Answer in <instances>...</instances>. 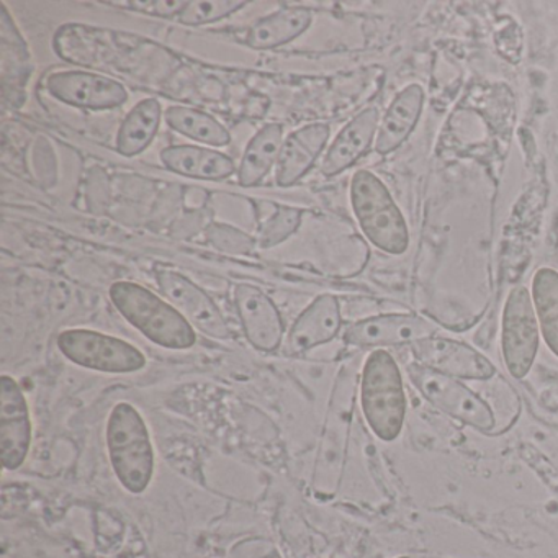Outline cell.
<instances>
[{"label":"cell","instance_id":"7","mask_svg":"<svg viewBox=\"0 0 558 558\" xmlns=\"http://www.w3.org/2000/svg\"><path fill=\"white\" fill-rule=\"evenodd\" d=\"M501 351L506 368L518 380L531 372L537 357L538 319L531 292L525 287H514L506 300Z\"/></svg>","mask_w":558,"mask_h":558},{"label":"cell","instance_id":"12","mask_svg":"<svg viewBox=\"0 0 558 558\" xmlns=\"http://www.w3.org/2000/svg\"><path fill=\"white\" fill-rule=\"evenodd\" d=\"M233 300L247 342L260 352L277 351L286 338V325L274 300L251 283L234 286Z\"/></svg>","mask_w":558,"mask_h":558},{"label":"cell","instance_id":"14","mask_svg":"<svg viewBox=\"0 0 558 558\" xmlns=\"http://www.w3.org/2000/svg\"><path fill=\"white\" fill-rule=\"evenodd\" d=\"M341 326L342 315L338 296L331 293L319 295L293 322L283 344V352L290 357H295L319 345L328 344L339 335Z\"/></svg>","mask_w":558,"mask_h":558},{"label":"cell","instance_id":"1","mask_svg":"<svg viewBox=\"0 0 558 558\" xmlns=\"http://www.w3.org/2000/svg\"><path fill=\"white\" fill-rule=\"evenodd\" d=\"M110 302L117 312L159 348L185 351L194 348V326L162 296L129 280H119L109 289Z\"/></svg>","mask_w":558,"mask_h":558},{"label":"cell","instance_id":"5","mask_svg":"<svg viewBox=\"0 0 558 558\" xmlns=\"http://www.w3.org/2000/svg\"><path fill=\"white\" fill-rule=\"evenodd\" d=\"M57 344L68 361L89 371L133 374L146 367V355L132 342L94 329H64Z\"/></svg>","mask_w":558,"mask_h":558},{"label":"cell","instance_id":"26","mask_svg":"<svg viewBox=\"0 0 558 558\" xmlns=\"http://www.w3.org/2000/svg\"><path fill=\"white\" fill-rule=\"evenodd\" d=\"M207 238L217 250L227 251L231 254H246L253 251L256 241L247 236L238 228L228 227V225H211L207 230Z\"/></svg>","mask_w":558,"mask_h":558},{"label":"cell","instance_id":"3","mask_svg":"<svg viewBox=\"0 0 558 558\" xmlns=\"http://www.w3.org/2000/svg\"><path fill=\"white\" fill-rule=\"evenodd\" d=\"M361 408L378 439H398L407 417V393L400 367L385 349H375L362 368Z\"/></svg>","mask_w":558,"mask_h":558},{"label":"cell","instance_id":"11","mask_svg":"<svg viewBox=\"0 0 558 558\" xmlns=\"http://www.w3.org/2000/svg\"><path fill=\"white\" fill-rule=\"evenodd\" d=\"M32 446V417L27 398L11 375L0 377V459L5 470H17Z\"/></svg>","mask_w":558,"mask_h":558},{"label":"cell","instance_id":"15","mask_svg":"<svg viewBox=\"0 0 558 558\" xmlns=\"http://www.w3.org/2000/svg\"><path fill=\"white\" fill-rule=\"evenodd\" d=\"M380 126V112L375 107L362 110L341 132L338 133L322 162V174L335 178L355 165L367 155L377 140Z\"/></svg>","mask_w":558,"mask_h":558},{"label":"cell","instance_id":"2","mask_svg":"<svg viewBox=\"0 0 558 558\" xmlns=\"http://www.w3.org/2000/svg\"><path fill=\"white\" fill-rule=\"evenodd\" d=\"M110 465L123 488L133 495L148 489L156 456L148 424L133 404L122 401L110 411L106 427Z\"/></svg>","mask_w":558,"mask_h":558},{"label":"cell","instance_id":"22","mask_svg":"<svg viewBox=\"0 0 558 558\" xmlns=\"http://www.w3.org/2000/svg\"><path fill=\"white\" fill-rule=\"evenodd\" d=\"M165 122L179 135L211 148H225L231 143L227 126L204 110L171 106L165 110Z\"/></svg>","mask_w":558,"mask_h":558},{"label":"cell","instance_id":"18","mask_svg":"<svg viewBox=\"0 0 558 558\" xmlns=\"http://www.w3.org/2000/svg\"><path fill=\"white\" fill-rule=\"evenodd\" d=\"M161 162L174 174L198 181H225L236 172L230 156L197 145L168 146L161 151Z\"/></svg>","mask_w":558,"mask_h":558},{"label":"cell","instance_id":"19","mask_svg":"<svg viewBox=\"0 0 558 558\" xmlns=\"http://www.w3.org/2000/svg\"><path fill=\"white\" fill-rule=\"evenodd\" d=\"M313 22L306 8H286L259 19L247 31L246 44L253 50H276L302 37Z\"/></svg>","mask_w":558,"mask_h":558},{"label":"cell","instance_id":"9","mask_svg":"<svg viewBox=\"0 0 558 558\" xmlns=\"http://www.w3.org/2000/svg\"><path fill=\"white\" fill-rule=\"evenodd\" d=\"M45 87L51 97L76 109L112 110L129 100L122 83L89 71H57L47 77Z\"/></svg>","mask_w":558,"mask_h":558},{"label":"cell","instance_id":"27","mask_svg":"<svg viewBox=\"0 0 558 558\" xmlns=\"http://www.w3.org/2000/svg\"><path fill=\"white\" fill-rule=\"evenodd\" d=\"M107 4L153 15V17L179 19L187 5V0H126V2L120 0V2H107Z\"/></svg>","mask_w":558,"mask_h":558},{"label":"cell","instance_id":"24","mask_svg":"<svg viewBox=\"0 0 558 558\" xmlns=\"http://www.w3.org/2000/svg\"><path fill=\"white\" fill-rule=\"evenodd\" d=\"M302 215L300 208L270 204V214H263V218H259L257 246L270 250L289 240L302 225Z\"/></svg>","mask_w":558,"mask_h":558},{"label":"cell","instance_id":"10","mask_svg":"<svg viewBox=\"0 0 558 558\" xmlns=\"http://www.w3.org/2000/svg\"><path fill=\"white\" fill-rule=\"evenodd\" d=\"M439 328L429 319L414 313H390L371 316L349 326L344 331L345 344L361 349L395 348L414 344L437 336Z\"/></svg>","mask_w":558,"mask_h":558},{"label":"cell","instance_id":"23","mask_svg":"<svg viewBox=\"0 0 558 558\" xmlns=\"http://www.w3.org/2000/svg\"><path fill=\"white\" fill-rule=\"evenodd\" d=\"M532 303L545 344L558 357V272L542 267L532 279Z\"/></svg>","mask_w":558,"mask_h":558},{"label":"cell","instance_id":"21","mask_svg":"<svg viewBox=\"0 0 558 558\" xmlns=\"http://www.w3.org/2000/svg\"><path fill=\"white\" fill-rule=\"evenodd\" d=\"M165 119L161 104L156 99H145L136 104L120 125L116 148L125 158H135L149 148L161 129Z\"/></svg>","mask_w":558,"mask_h":558},{"label":"cell","instance_id":"17","mask_svg":"<svg viewBox=\"0 0 558 558\" xmlns=\"http://www.w3.org/2000/svg\"><path fill=\"white\" fill-rule=\"evenodd\" d=\"M424 107V90L420 84H410L395 96L378 126L375 153L387 156L397 151L416 130Z\"/></svg>","mask_w":558,"mask_h":558},{"label":"cell","instance_id":"8","mask_svg":"<svg viewBox=\"0 0 558 558\" xmlns=\"http://www.w3.org/2000/svg\"><path fill=\"white\" fill-rule=\"evenodd\" d=\"M156 280L165 299L195 329L218 341L231 339L230 326L223 313L220 312L214 299L197 283L171 269L156 270Z\"/></svg>","mask_w":558,"mask_h":558},{"label":"cell","instance_id":"25","mask_svg":"<svg viewBox=\"0 0 558 558\" xmlns=\"http://www.w3.org/2000/svg\"><path fill=\"white\" fill-rule=\"evenodd\" d=\"M244 0H191L178 21L189 27L215 24L246 8Z\"/></svg>","mask_w":558,"mask_h":558},{"label":"cell","instance_id":"16","mask_svg":"<svg viewBox=\"0 0 558 558\" xmlns=\"http://www.w3.org/2000/svg\"><path fill=\"white\" fill-rule=\"evenodd\" d=\"M331 129L326 123H310L283 140L277 162L276 181L279 187H292L305 178L328 145Z\"/></svg>","mask_w":558,"mask_h":558},{"label":"cell","instance_id":"20","mask_svg":"<svg viewBox=\"0 0 558 558\" xmlns=\"http://www.w3.org/2000/svg\"><path fill=\"white\" fill-rule=\"evenodd\" d=\"M283 126L269 123L263 126L247 143L238 168V182L241 187H256L277 168L283 146Z\"/></svg>","mask_w":558,"mask_h":558},{"label":"cell","instance_id":"4","mask_svg":"<svg viewBox=\"0 0 558 558\" xmlns=\"http://www.w3.org/2000/svg\"><path fill=\"white\" fill-rule=\"evenodd\" d=\"M351 205L359 227L377 250L401 256L410 246L407 220L387 185L374 172H355L351 181Z\"/></svg>","mask_w":558,"mask_h":558},{"label":"cell","instance_id":"6","mask_svg":"<svg viewBox=\"0 0 558 558\" xmlns=\"http://www.w3.org/2000/svg\"><path fill=\"white\" fill-rule=\"evenodd\" d=\"M407 374L424 400L447 416L482 433H489L495 427V414L489 404L462 381L424 367L417 362L407 365Z\"/></svg>","mask_w":558,"mask_h":558},{"label":"cell","instance_id":"13","mask_svg":"<svg viewBox=\"0 0 558 558\" xmlns=\"http://www.w3.org/2000/svg\"><path fill=\"white\" fill-rule=\"evenodd\" d=\"M414 362L440 374L462 380H489L496 367L472 345L453 339L433 336L411 344Z\"/></svg>","mask_w":558,"mask_h":558}]
</instances>
